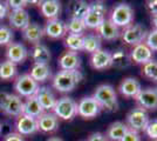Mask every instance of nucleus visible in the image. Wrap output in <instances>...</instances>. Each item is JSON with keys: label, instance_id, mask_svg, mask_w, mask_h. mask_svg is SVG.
Wrapping results in <instances>:
<instances>
[{"label": "nucleus", "instance_id": "f3484780", "mask_svg": "<svg viewBox=\"0 0 157 141\" xmlns=\"http://www.w3.org/2000/svg\"><path fill=\"white\" fill-rule=\"evenodd\" d=\"M90 65L94 69H98V71H103V69L113 67L111 52L101 48L100 51L93 53L90 57Z\"/></svg>", "mask_w": 157, "mask_h": 141}, {"label": "nucleus", "instance_id": "2eb2a0df", "mask_svg": "<svg viewBox=\"0 0 157 141\" xmlns=\"http://www.w3.org/2000/svg\"><path fill=\"white\" fill-rule=\"evenodd\" d=\"M44 32L51 39H61L67 35V25L65 21L60 19L47 20L44 27Z\"/></svg>", "mask_w": 157, "mask_h": 141}, {"label": "nucleus", "instance_id": "6e6552de", "mask_svg": "<svg viewBox=\"0 0 157 141\" xmlns=\"http://www.w3.org/2000/svg\"><path fill=\"white\" fill-rule=\"evenodd\" d=\"M39 84L33 79L29 74H22L19 75L15 80H14V89L18 93L20 98H29L35 95L36 91L39 89Z\"/></svg>", "mask_w": 157, "mask_h": 141}, {"label": "nucleus", "instance_id": "473e14b6", "mask_svg": "<svg viewBox=\"0 0 157 141\" xmlns=\"http://www.w3.org/2000/svg\"><path fill=\"white\" fill-rule=\"evenodd\" d=\"M66 25H67V33L71 34H83L85 31L87 29V27L85 25V21L82 20V19L71 18Z\"/></svg>", "mask_w": 157, "mask_h": 141}, {"label": "nucleus", "instance_id": "c03bdc74", "mask_svg": "<svg viewBox=\"0 0 157 141\" xmlns=\"http://www.w3.org/2000/svg\"><path fill=\"white\" fill-rule=\"evenodd\" d=\"M147 10L151 15L157 14V0H149L147 1Z\"/></svg>", "mask_w": 157, "mask_h": 141}, {"label": "nucleus", "instance_id": "c85d7f7f", "mask_svg": "<svg viewBox=\"0 0 157 141\" xmlns=\"http://www.w3.org/2000/svg\"><path fill=\"white\" fill-rule=\"evenodd\" d=\"M102 47V39L98 34L89 33L83 35V51L87 53H95L101 49Z\"/></svg>", "mask_w": 157, "mask_h": 141}, {"label": "nucleus", "instance_id": "9b49d317", "mask_svg": "<svg viewBox=\"0 0 157 141\" xmlns=\"http://www.w3.org/2000/svg\"><path fill=\"white\" fill-rule=\"evenodd\" d=\"M15 129L17 133L20 134L21 136H28V135H33L39 132L38 128V121L32 116L21 114L19 118H17L15 121Z\"/></svg>", "mask_w": 157, "mask_h": 141}, {"label": "nucleus", "instance_id": "4c0bfd02", "mask_svg": "<svg viewBox=\"0 0 157 141\" xmlns=\"http://www.w3.org/2000/svg\"><path fill=\"white\" fill-rule=\"evenodd\" d=\"M144 132H145V134L148 135L150 139H152L154 141H156L157 140V119L149 120Z\"/></svg>", "mask_w": 157, "mask_h": 141}, {"label": "nucleus", "instance_id": "c756f323", "mask_svg": "<svg viewBox=\"0 0 157 141\" xmlns=\"http://www.w3.org/2000/svg\"><path fill=\"white\" fill-rule=\"evenodd\" d=\"M65 46L68 51L78 53V51H83V34L67 33L65 38Z\"/></svg>", "mask_w": 157, "mask_h": 141}, {"label": "nucleus", "instance_id": "f704fd0d", "mask_svg": "<svg viewBox=\"0 0 157 141\" xmlns=\"http://www.w3.org/2000/svg\"><path fill=\"white\" fill-rule=\"evenodd\" d=\"M142 74L145 78H148L149 80L157 82V61L156 60H150L143 65L142 68Z\"/></svg>", "mask_w": 157, "mask_h": 141}, {"label": "nucleus", "instance_id": "f03ea898", "mask_svg": "<svg viewBox=\"0 0 157 141\" xmlns=\"http://www.w3.org/2000/svg\"><path fill=\"white\" fill-rule=\"evenodd\" d=\"M92 96L98 101L101 109H105L108 112H114L118 108L117 94L111 85L102 84V85L98 86Z\"/></svg>", "mask_w": 157, "mask_h": 141}, {"label": "nucleus", "instance_id": "39448f33", "mask_svg": "<svg viewBox=\"0 0 157 141\" xmlns=\"http://www.w3.org/2000/svg\"><path fill=\"white\" fill-rule=\"evenodd\" d=\"M53 113L58 116L59 120H73L78 115V102L69 96H62L60 99H56Z\"/></svg>", "mask_w": 157, "mask_h": 141}, {"label": "nucleus", "instance_id": "9d476101", "mask_svg": "<svg viewBox=\"0 0 157 141\" xmlns=\"http://www.w3.org/2000/svg\"><path fill=\"white\" fill-rule=\"evenodd\" d=\"M135 100L138 107L145 111H157V88H142Z\"/></svg>", "mask_w": 157, "mask_h": 141}, {"label": "nucleus", "instance_id": "0eeeda50", "mask_svg": "<svg viewBox=\"0 0 157 141\" xmlns=\"http://www.w3.org/2000/svg\"><path fill=\"white\" fill-rule=\"evenodd\" d=\"M147 34V29L141 24H131L123 28V31L121 32V38L127 45L134 47L144 42Z\"/></svg>", "mask_w": 157, "mask_h": 141}, {"label": "nucleus", "instance_id": "4be33fe9", "mask_svg": "<svg viewBox=\"0 0 157 141\" xmlns=\"http://www.w3.org/2000/svg\"><path fill=\"white\" fill-rule=\"evenodd\" d=\"M21 32H22V38H24L27 42L32 44V45L39 44L40 40H41V39L44 38V35H45L44 28L40 26L39 24H36V22H31V24H29L25 29H22Z\"/></svg>", "mask_w": 157, "mask_h": 141}, {"label": "nucleus", "instance_id": "6ab92c4d", "mask_svg": "<svg viewBox=\"0 0 157 141\" xmlns=\"http://www.w3.org/2000/svg\"><path fill=\"white\" fill-rule=\"evenodd\" d=\"M129 53L131 62H135L137 65H145L147 62L152 60V51L144 42L134 46Z\"/></svg>", "mask_w": 157, "mask_h": 141}, {"label": "nucleus", "instance_id": "412c9836", "mask_svg": "<svg viewBox=\"0 0 157 141\" xmlns=\"http://www.w3.org/2000/svg\"><path fill=\"white\" fill-rule=\"evenodd\" d=\"M98 35L103 40L115 41L121 37V31L109 19H105V21L98 26Z\"/></svg>", "mask_w": 157, "mask_h": 141}, {"label": "nucleus", "instance_id": "58836bf2", "mask_svg": "<svg viewBox=\"0 0 157 141\" xmlns=\"http://www.w3.org/2000/svg\"><path fill=\"white\" fill-rule=\"evenodd\" d=\"M89 11L92 12H95V13L100 14L102 17H105V13H107V7L103 2L101 1H96V2H92L89 4Z\"/></svg>", "mask_w": 157, "mask_h": 141}, {"label": "nucleus", "instance_id": "1a4fd4ad", "mask_svg": "<svg viewBox=\"0 0 157 141\" xmlns=\"http://www.w3.org/2000/svg\"><path fill=\"white\" fill-rule=\"evenodd\" d=\"M102 109L93 96H83L78 102V115L83 119L96 118Z\"/></svg>", "mask_w": 157, "mask_h": 141}, {"label": "nucleus", "instance_id": "a18cd8bd", "mask_svg": "<svg viewBox=\"0 0 157 141\" xmlns=\"http://www.w3.org/2000/svg\"><path fill=\"white\" fill-rule=\"evenodd\" d=\"M8 15V6L6 2H0V20Z\"/></svg>", "mask_w": 157, "mask_h": 141}, {"label": "nucleus", "instance_id": "ea45409f", "mask_svg": "<svg viewBox=\"0 0 157 141\" xmlns=\"http://www.w3.org/2000/svg\"><path fill=\"white\" fill-rule=\"evenodd\" d=\"M8 8H12V11L15 10H25L27 4H29V1H24V0H10L6 2Z\"/></svg>", "mask_w": 157, "mask_h": 141}, {"label": "nucleus", "instance_id": "bb28decb", "mask_svg": "<svg viewBox=\"0 0 157 141\" xmlns=\"http://www.w3.org/2000/svg\"><path fill=\"white\" fill-rule=\"evenodd\" d=\"M29 75L32 76L34 80L39 82H45V81L49 80L52 78V71L49 65L47 64H33Z\"/></svg>", "mask_w": 157, "mask_h": 141}, {"label": "nucleus", "instance_id": "7c9ffc66", "mask_svg": "<svg viewBox=\"0 0 157 141\" xmlns=\"http://www.w3.org/2000/svg\"><path fill=\"white\" fill-rule=\"evenodd\" d=\"M18 69H17V65L11 62L8 60H5L0 62V80L2 81H10L13 80L17 76Z\"/></svg>", "mask_w": 157, "mask_h": 141}, {"label": "nucleus", "instance_id": "de8ad7c7", "mask_svg": "<svg viewBox=\"0 0 157 141\" xmlns=\"http://www.w3.org/2000/svg\"><path fill=\"white\" fill-rule=\"evenodd\" d=\"M47 141H63L61 138H58V136H52L49 139H47Z\"/></svg>", "mask_w": 157, "mask_h": 141}, {"label": "nucleus", "instance_id": "393cba45", "mask_svg": "<svg viewBox=\"0 0 157 141\" xmlns=\"http://www.w3.org/2000/svg\"><path fill=\"white\" fill-rule=\"evenodd\" d=\"M128 131L129 127L127 126V123L122 121H115L109 125L105 135L109 141H121Z\"/></svg>", "mask_w": 157, "mask_h": 141}, {"label": "nucleus", "instance_id": "20e7f679", "mask_svg": "<svg viewBox=\"0 0 157 141\" xmlns=\"http://www.w3.org/2000/svg\"><path fill=\"white\" fill-rule=\"evenodd\" d=\"M109 20L118 28H125L134 21V10L125 2L117 4L111 10Z\"/></svg>", "mask_w": 157, "mask_h": 141}, {"label": "nucleus", "instance_id": "2f4dec72", "mask_svg": "<svg viewBox=\"0 0 157 141\" xmlns=\"http://www.w3.org/2000/svg\"><path fill=\"white\" fill-rule=\"evenodd\" d=\"M71 12H72V18L83 20L89 12V4H87L85 1H76L71 7Z\"/></svg>", "mask_w": 157, "mask_h": 141}, {"label": "nucleus", "instance_id": "a19ab883", "mask_svg": "<svg viewBox=\"0 0 157 141\" xmlns=\"http://www.w3.org/2000/svg\"><path fill=\"white\" fill-rule=\"evenodd\" d=\"M121 141H141V135L137 132H135L132 129H129Z\"/></svg>", "mask_w": 157, "mask_h": 141}, {"label": "nucleus", "instance_id": "a878e982", "mask_svg": "<svg viewBox=\"0 0 157 141\" xmlns=\"http://www.w3.org/2000/svg\"><path fill=\"white\" fill-rule=\"evenodd\" d=\"M111 60H113V67L118 69L128 68L131 64L130 53L125 48H117L111 53Z\"/></svg>", "mask_w": 157, "mask_h": 141}, {"label": "nucleus", "instance_id": "79ce46f5", "mask_svg": "<svg viewBox=\"0 0 157 141\" xmlns=\"http://www.w3.org/2000/svg\"><path fill=\"white\" fill-rule=\"evenodd\" d=\"M87 141H109L107 138H105V134L100 133V132H96V133H93L88 136Z\"/></svg>", "mask_w": 157, "mask_h": 141}, {"label": "nucleus", "instance_id": "a211bd4d", "mask_svg": "<svg viewBox=\"0 0 157 141\" xmlns=\"http://www.w3.org/2000/svg\"><path fill=\"white\" fill-rule=\"evenodd\" d=\"M8 22H10V27L14 28V29H25L29 24V14L26 10H15V11H11L8 13Z\"/></svg>", "mask_w": 157, "mask_h": 141}, {"label": "nucleus", "instance_id": "4468645a", "mask_svg": "<svg viewBox=\"0 0 157 141\" xmlns=\"http://www.w3.org/2000/svg\"><path fill=\"white\" fill-rule=\"evenodd\" d=\"M35 98L39 101L40 106L45 112H53V108L56 104V98L48 86L39 87V89L35 93Z\"/></svg>", "mask_w": 157, "mask_h": 141}, {"label": "nucleus", "instance_id": "f8f14e48", "mask_svg": "<svg viewBox=\"0 0 157 141\" xmlns=\"http://www.w3.org/2000/svg\"><path fill=\"white\" fill-rule=\"evenodd\" d=\"M38 128L42 133H54L59 129L60 121L53 112H45L36 119Z\"/></svg>", "mask_w": 157, "mask_h": 141}, {"label": "nucleus", "instance_id": "5701e85b", "mask_svg": "<svg viewBox=\"0 0 157 141\" xmlns=\"http://www.w3.org/2000/svg\"><path fill=\"white\" fill-rule=\"evenodd\" d=\"M40 12L48 20L59 19L61 13V2L56 0H46L40 2Z\"/></svg>", "mask_w": 157, "mask_h": 141}, {"label": "nucleus", "instance_id": "e433bc0d", "mask_svg": "<svg viewBox=\"0 0 157 141\" xmlns=\"http://www.w3.org/2000/svg\"><path fill=\"white\" fill-rule=\"evenodd\" d=\"M144 44L150 48L151 51H157V29H151L150 32H148L147 37H145V40Z\"/></svg>", "mask_w": 157, "mask_h": 141}, {"label": "nucleus", "instance_id": "cd10ccee", "mask_svg": "<svg viewBox=\"0 0 157 141\" xmlns=\"http://www.w3.org/2000/svg\"><path fill=\"white\" fill-rule=\"evenodd\" d=\"M44 113H45V111L40 106L39 101L36 100L35 95L26 98V101L24 102V114L32 116L34 119H38L40 115Z\"/></svg>", "mask_w": 157, "mask_h": 141}, {"label": "nucleus", "instance_id": "72a5a7b5", "mask_svg": "<svg viewBox=\"0 0 157 141\" xmlns=\"http://www.w3.org/2000/svg\"><path fill=\"white\" fill-rule=\"evenodd\" d=\"M105 17H102V15H100V14L95 13V12H92V11H89L88 14L85 17V25L86 27H88V28H96L98 29V26L105 21Z\"/></svg>", "mask_w": 157, "mask_h": 141}, {"label": "nucleus", "instance_id": "c9c22d12", "mask_svg": "<svg viewBox=\"0 0 157 141\" xmlns=\"http://www.w3.org/2000/svg\"><path fill=\"white\" fill-rule=\"evenodd\" d=\"M14 38L13 29L6 25H0V46H8Z\"/></svg>", "mask_w": 157, "mask_h": 141}, {"label": "nucleus", "instance_id": "423d86ee", "mask_svg": "<svg viewBox=\"0 0 157 141\" xmlns=\"http://www.w3.org/2000/svg\"><path fill=\"white\" fill-rule=\"evenodd\" d=\"M149 120L150 119L148 112L138 106L130 109L129 113L127 114V126L129 127V129H132L137 133L145 131Z\"/></svg>", "mask_w": 157, "mask_h": 141}, {"label": "nucleus", "instance_id": "49530a36", "mask_svg": "<svg viewBox=\"0 0 157 141\" xmlns=\"http://www.w3.org/2000/svg\"><path fill=\"white\" fill-rule=\"evenodd\" d=\"M151 22H152V25L155 27V29H157V14L151 15Z\"/></svg>", "mask_w": 157, "mask_h": 141}, {"label": "nucleus", "instance_id": "aec40b11", "mask_svg": "<svg viewBox=\"0 0 157 141\" xmlns=\"http://www.w3.org/2000/svg\"><path fill=\"white\" fill-rule=\"evenodd\" d=\"M81 58L78 53L66 51L59 58L58 65L61 68V71H76L81 67Z\"/></svg>", "mask_w": 157, "mask_h": 141}, {"label": "nucleus", "instance_id": "09e8293b", "mask_svg": "<svg viewBox=\"0 0 157 141\" xmlns=\"http://www.w3.org/2000/svg\"><path fill=\"white\" fill-rule=\"evenodd\" d=\"M1 132H2V123L0 122V134H1Z\"/></svg>", "mask_w": 157, "mask_h": 141}, {"label": "nucleus", "instance_id": "b1692460", "mask_svg": "<svg viewBox=\"0 0 157 141\" xmlns=\"http://www.w3.org/2000/svg\"><path fill=\"white\" fill-rule=\"evenodd\" d=\"M31 58L34 61V64H47L52 59V54L49 48L44 45V44H36L33 45L32 49H31Z\"/></svg>", "mask_w": 157, "mask_h": 141}, {"label": "nucleus", "instance_id": "8fccbe9b", "mask_svg": "<svg viewBox=\"0 0 157 141\" xmlns=\"http://www.w3.org/2000/svg\"><path fill=\"white\" fill-rule=\"evenodd\" d=\"M156 141H157V140H156Z\"/></svg>", "mask_w": 157, "mask_h": 141}, {"label": "nucleus", "instance_id": "37998d69", "mask_svg": "<svg viewBox=\"0 0 157 141\" xmlns=\"http://www.w3.org/2000/svg\"><path fill=\"white\" fill-rule=\"evenodd\" d=\"M2 141H25L24 138L18 133H8L4 136Z\"/></svg>", "mask_w": 157, "mask_h": 141}, {"label": "nucleus", "instance_id": "7ed1b4c3", "mask_svg": "<svg viewBox=\"0 0 157 141\" xmlns=\"http://www.w3.org/2000/svg\"><path fill=\"white\" fill-rule=\"evenodd\" d=\"M0 112L12 118L24 114V101L18 94L0 92Z\"/></svg>", "mask_w": 157, "mask_h": 141}, {"label": "nucleus", "instance_id": "f257e3e1", "mask_svg": "<svg viewBox=\"0 0 157 141\" xmlns=\"http://www.w3.org/2000/svg\"><path fill=\"white\" fill-rule=\"evenodd\" d=\"M83 75L82 73L76 71H59L53 76L52 84L59 93H69L80 84Z\"/></svg>", "mask_w": 157, "mask_h": 141}, {"label": "nucleus", "instance_id": "ddd939ff", "mask_svg": "<svg viewBox=\"0 0 157 141\" xmlns=\"http://www.w3.org/2000/svg\"><path fill=\"white\" fill-rule=\"evenodd\" d=\"M7 60L13 64H22L28 57V51L21 42H12L6 48Z\"/></svg>", "mask_w": 157, "mask_h": 141}, {"label": "nucleus", "instance_id": "dca6fc26", "mask_svg": "<svg viewBox=\"0 0 157 141\" xmlns=\"http://www.w3.org/2000/svg\"><path fill=\"white\" fill-rule=\"evenodd\" d=\"M141 89L142 87H141L140 81L136 78H131V76L124 78L118 86L120 94L124 98H129V99H135Z\"/></svg>", "mask_w": 157, "mask_h": 141}]
</instances>
